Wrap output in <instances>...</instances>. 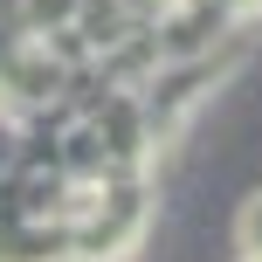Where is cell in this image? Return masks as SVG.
<instances>
[{"label":"cell","mask_w":262,"mask_h":262,"mask_svg":"<svg viewBox=\"0 0 262 262\" xmlns=\"http://www.w3.org/2000/svg\"><path fill=\"white\" fill-rule=\"evenodd\" d=\"M235 255L242 262H262V193H249L235 207Z\"/></svg>","instance_id":"1"},{"label":"cell","mask_w":262,"mask_h":262,"mask_svg":"<svg viewBox=\"0 0 262 262\" xmlns=\"http://www.w3.org/2000/svg\"><path fill=\"white\" fill-rule=\"evenodd\" d=\"M235 262H242V255H235Z\"/></svg>","instance_id":"2"}]
</instances>
